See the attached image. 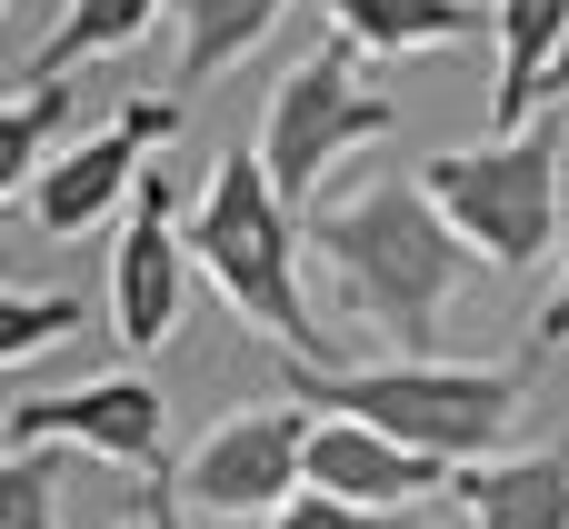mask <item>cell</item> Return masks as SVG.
<instances>
[{
  "instance_id": "9",
  "label": "cell",
  "mask_w": 569,
  "mask_h": 529,
  "mask_svg": "<svg viewBox=\"0 0 569 529\" xmlns=\"http://www.w3.org/2000/svg\"><path fill=\"white\" fill-rule=\"evenodd\" d=\"M180 200H170V170H150L140 180V200H130V230H120V250H110V320H120V340L130 350H160L170 330H180V300H190V230L170 220Z\"/></svg>"
},
{
  "instance_id": "3",
  "label": "cell",
  "mask_w": 569,
  "mask_h": 529,
  "mask_svg": "<svg viewBox=\"0 0 569 529\" xmlns=\"http://www.w3.org/2000/svg\"><path fill=\"white\" fill-rule=\"evenodd\" d=\"M290 400L300 410H330V420H370L390 430L400 450L440 460V470H480V460H510V430H520V370H480V360H370V370H290Z\"/></svg>"
},
{
  "instance_id": "20",
  "label": "cell",
  "mask_w": 569,
  "mask_h": 529,
  "mask_svg": "<svg viewBox=\"0 0 569 529\" xmlns=\"http://www.w3.org/2000/svg\"><path fill=\"white\" fill-rule=\"evenodd\" d=\"M530 350H569V240H560V290H550V310L530 320Z\"/></svg>"
},
{
  "instance_id": "23",
  "label": "cell",
  "mask_w": 569,
  "mask_h": 529,
  "mask_svg": "<svg viewBox=\"0 0 569 529\" xmlns=\"http://www.w3.org/2000/svg\"><path fill=\"white\" fill-rule=\"evenodd\" d=\"M120 529H160V520H150V510H130V520H120Z\"/></svg>"
},
{
  "instance_id": "14",
  "label": "cell",
  "mask_w": 569,
  "mask_h": 529,
  "mask_svg": "<svg viewBox=\"0 0 569 529\" xmlns=\"http://www.w3.org/2000/svg\"><path fill=\"white\" fill-rule=\"evenodd\" d=\"M330 10V30L350 40V50H370V60H400V50H460L470 40V0H320Z\"/></svg>"
},
{
  "instance_id": "4",
  "label": "cell",
  "mask_w": 569,
  "mask_h": 529,
  "mask_svg": "<svg viewBox=\"0 0 569 529\" xmlns=\"http://www.w3.org/2000/svg\"><path fill=\"white\" fill-rule=\"evenodd\" d=\"M420 190L510 280L560 260V240H569L560 230V120H530V130L480 140V150H440V160H420Z\"/></svg>"
},
{
  "instance_id": "1",
  "label": "cell",
  "mask_w": 569,
  "mask_h": 529,
  "mask_svg": "<svg viewBox=\"0 0 569 529\" xmlns=\"http://www.w3.org/2000/svg\"><path fill=\"white\" fill-rule=\"evenodd\" d=\"M310 250L330 260V280L350 290L360 320H380L410 360H430L470 240L440 220V200L420 190V170H380V180H360V190L310 200Z\"/></svg>"
},
{
  "instance_id": "12",
  "label": "cell",
  "mask_w": 569,
  "mask_h": 529,
  "mask_svg": "<svg viewBox=\"0 0 569 529\" xmlns=\"http://www.w3.org/2000/svg\"><path fill=\"white\" fill-rule=\"evenodd\" d=\"M450 500L470 510V529H569V460L560 450H520V460L450 470Z\"/></svg>"
},
{
  "instance_id": "5",
  "label": "cell",
  "mask_w": 569,
  "mask_h": 529,
  "mask_svg": "<svg viewBox=\"0 0 569 529\" xmlns=\"http://www.w3.org/2000/svg\"><path fill=\"white\" fill-rule=\"evenodd\" d=\"M390 120H400V100H390V90L360 70V50L330 30L310 60L280 70V90H270V110H260V160H270L280 200L310 220V190H320L350 150L390 140Z\"/></svg>"
},
{
  "instance_id": "18",
  "label": "cell",
  "mask_w": 569,
  "mask_h": 529,
  "mask_svg": "<svg viewBox=\"0 0 569 529\" xmlns=\"http://www.w3.org/2000/svg\"><path fill=\"white\" fill-rule=\"evenodd\" d=\"M50 490H60L50 450H10V470H0V529H60Z\"/></svg>"
},
{
  "instance_id": "16",
  "label": "cell",
  "mask_w": 569,
  "mask_h": 529,
  "mask_svg": "<svg viewBox=\"0 0 569 529\" xmlns=\"http://www.w3.org/2000/svg\"><path fill=\"white\" fill-rule=\"evenodd\" d=\"M60 130H70V80L10 90V120H0V190H10V200L40 190V160H60V150H50Z\"/></svg>"
},
{
  "instance_id": "22",
  "label": "cell",
  "mask_w": 569,
  "mask_h": 529,
  "mask_svg": "<svg viewBox=\"0 0 569 529\" xmlns=\"http://www.w3.org/2000/svg\"><path fill=\"white\" fill-rule=\"evenodd\" d=\"M550 100H569V40H560V70H550Z\"/></svg>"
},
{
  "instance_id": "17",
  "label": "cell",
  "mask_w": 569,
  "mask_h": 529,
  "mask_svg": "<svg viewBox=\"0 0 569 529\" xmlns=\"http://www.w3.org/2000/svg\"><path fill=\"white\" fill-rule=\"evenodd\" d=\"M80 320H90V310H80L70 290H10V300H0V360L20 370V360L60 350V340L80 330Z\"/></svg>"
},
{
  "instance_id": "6",
  "label": "cell",
  "mask_w": 569,
  "mask_h": 529,
  "mask_svg": "<svg viewBox=\"0 0 569 529\" xmlns=\"http://www.w3.org/2000/svg\"><path fill=\"white\" fill-rule=\"evenodd\" d=\"M310 440H320V410L300 400H270V410H230L190 460H180V510L190 520H280L300 490H310Z\"/></svg>"
},
{
  "instance_id": "8",
  "label": "cell",
  "mask_w": 569,
  "mask_h": 529,
  "mask_svg": "<svg viewBox=\"0 0 569 529\" xmlns=\"http://www.w3.org/2000/svg\"><path fill=\"white\" fill-rule=\"evenodd\" d=\"M160 430H170V400L150 380H90V390H60V400H10L0 440L10 450H90L110 470H160Z\"/></svg>"
},
{
  "instance_id": "7",
  "label": "cell",
  "mask_w": 569,
  "mask_h": 529,
  "mask_svg": "<svg viewBox=\"0 0 569 529\" xmlns=\"http://www.w3.org/2000/svg\"><path fill=\"white\" fill-rule=\"evenodd\" d=\"M180 130V100H120L90 140H70L50 170H40V190L20 200L50 240H80V230H100L120 200H140V180H150V150Z\"/></svg>"
},
{
  "instance_id": "19",
  "label": "cell",
  "mask_w": 569,
  "mask_h": 529,
  "mask_svg": "<svg viewBox=\"0 0 569 529\" xmlns=\"http://www.w3.org/2000/svg\"><path fill=\"white\" fill-rule=\"evenodd\" d=\"M260 529H380V510H350V500H330V490H300L280 520H260Z\"/></svg>"
},
{
  "instance_id": "21",
  "label": "cell",
  "mask_w": 569,
  "mask_h": 529,
  "mask_svg": "<svg viewBox=\"0 0 569 529\" xmlns=\"http://www.w3.org/2000/svg\"><path fill=\"white\" fill-rule=\"evenodd\" d=\"M150 520H160V529H190V510H180V490H160V500H150Z\"/></svg>"
},
{
  "instance_id": "15",
  "label": "cell",
  "mask_w": 569,
  "mask_h": 529,
  "mask_svg": "<svg viewBox=\"0 0 569 529\" xmlns=\"http://www.w3.org/2000/svg\"><path fill=\"white\" fill-rule=\"evenodd\" d=\"M290 0H180V90L220 80L230 60H250L270 30H280Z\"/></svg>"
},
{
  "instance_id": "2",
  "label": "cell",
  "mask_w": 569,
  "mask_h": 529,
  "mask_svg": "<svg viewBox=\"0 0 569 529\" xmlns=\"http://www.w3.org/2000/svg\"><path fill=\"white\" fill-rule=\"evenodd\" d=\"M300 250H310V220L280 200L270 160H260V150H230V160L210 170L200 210H190V260H200L210 290H220L260 340H280L300 370H340V360H330V330H320V310H310V290H300Z\"/></svg>"
},
{
  "instance_id": "10",
  "label": "cell",
  "mask_w": 569,
  "mask_h": 529,
  "mask_svg": "<svg viewBox=\"0 0 569 529\" xmlns=\"http://www.w3.org/2000/svg\"><path fill=\"white\" fill-rule=\"evenodd\" d=\"M310 490H330V500H350V510H410V500L450 490V470L420 460V450H400V440L370 430V420H320V440H310Z\"/></svg>"
},
{
  "instance_id": "11",
  "label": "cell",
  "mask_w": 569,
  "mask_h": 529,
  "mask_svg": "<svg viewBox=\"0 0 569 529\" xmlns=\"http://www.w3.org/2000/svg\"><path fill=\"white\" fill-rule=\"evenodd\" d=\"M560 40H569V0H490V50H500V80H490V140L530 130V110L550 100Z\"/></svg>"
},
{
  "instance_id": "13",
  "label": "cell",
  "mask_w": 569,
  "mask_h": 529,
  "mask_svg": "<svg viewBox=\"0 0 569 529\" xmlns=\"http://www.w3.org/2000/svg\"><path fill=\"white\" fill-rule=\"evenodd\" d=\"M160 10H170V0H60L50 40H40V50H20L10 90H40V80H70L80 60H100V50H130Z\"/></svg>"
}]
</instances>
